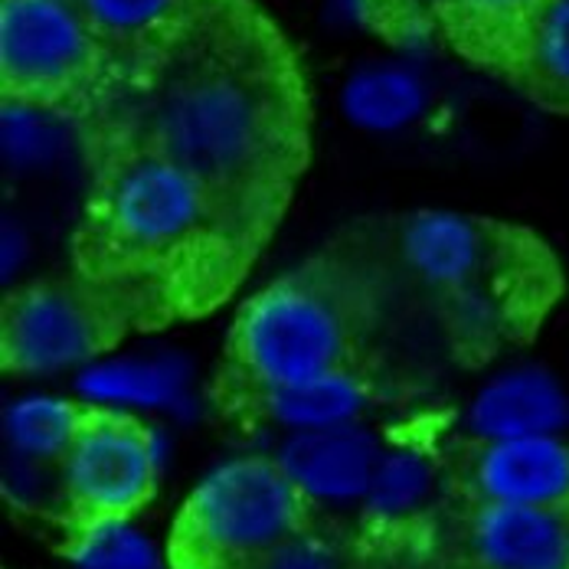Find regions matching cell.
Returning <instances> with one entry per match:
<instances>
[{
	"label": "cell",
	"instance_id": "obj_1",
	"mask_svg": "<svg viewBox=\"0 0 569 569\" xmlns=\"http://www.w3.org/2000/svg\"><path fill=\"white\" fill-rule=\"evenodd\" d=\"M79 128L86 158L148 154L190 173L262 246L311 161L298 59L246 0H223L161 53L118 66Z\"/></svg>",
	"mask_w": 569,
	"mask_h": 569
},
{
	"label": "cell",
	"instance_id": "obj_2",
	"mask_svg": "<svg viewBox=\"0 0 569 569\" xmlns=\"http://www.w3.org/2000/svg\"><path fill=\"white\" fill-rule=\"evenodd\" d=\"M72 229V272L114 295L138 331L217 311L266 249L180 168L148 154H92Z\"/></svg>",
	"mask_w": 569,
	"mask_h": 569
},
{
	"label": "cell",
	"instance_id": "obj_3",
	"mask_svg": "<svg viewBox=\"0 0 569 569\" xmlns=\"http://www.w3.org/2000/svg\"><path fill=\"white\" fill-rule=\"evenodd\" d=\"M363 242L387 291H406L468 370L533 341L563 298L553 249L533 229L498 217L419 210Z\"/></svg>",
	"mask_w": 569,
	"mask_h": 569
},
{
	"label": "cell",
	"instance_id": "obj_4",
	"mask_svg": "<svg viewBox=\"0 0 569 569\" xmlns=\"http://www.w3.org/2000/svg\"><path fill=\"white\" fill-rule=\"evenodd\" d=\"M390 291L363 239L335 242L249 295L223 341L213 406L370 367Z\"/></svg>",
	"mask_w": 569,
	"mask_h": 569
},
{
	"label": "cell",
	"instance_id": "obj_5",
	"mask_svg": "<svg viewBox=\"0 0 569 569\" xmlns=\"http://www.w3.org/2000/svg\"><path fill=\"white\" fill-rule=\"evenodd\" d=\"M318 517H325L321 505L288 475L282 458H232L173 513L168 569H249Z\"/></svg>",
	"mask_w": 569,
	"mask_h": 569
},
{
	"label": "cell",
	"instance_id": "obj_6",
	"mask_svg": "<svg viewBox=\"0 0 569 569\" xmlns=\"http://www.w3.org/2000/svg\"><path fill=\"white\" fill-rule=\"evenodd\" d=\"M114 76V59L72 0H0L3 102L82 121Z\"/></svg>",
	"mask_w": 569,
	"mask_h": 569
},
{
	"label": "cell",
	"instance_id": "obj_7",
	"mask_svg": "<svg viewBox=\"0 0 569 569\" xmlns=\"http://www.w3.org/2000/svg\"><path fill=\"white\" fill-rule=\"evenodd\" d=\"M161 446L138 419L106 402L99 419L57 465L53 527L59 550L86 560L158 495Z\"/></svg>",
	"mask_w": 569,
	"mask_h": 569
},
{
	"label": "cell",
	"instance_id": "obj_8",
	"mask_svg": "<svg viewBox=\"0 0 569 569\" xmlns=\"http://www.w3.org/2000/svg\"><path fill=\"white\" fill-rule=\"evenodd\" d=\"M128 335H138L131 311L69 269L3 295L0 367L3 373H53L109 353Z\"/></svg>",
	"mask_w": 569,
	"mask_h": 569
},
{
	"label": "cell",
	"instance_id": "obj_9",
	"mask_svg": "<svg viewBox=\"0 0 569 569\" xmlns=\"http://www.w3.org/2000/svg\"><path fill=\"white\" fill-rule=\"evenodd\" d=\"M429 550L442 569H569V511L449 498Z\"/></svg>",
	"mask_w": 569,
	"mask_h": 569
},
{
	"label": "cell",
	"instance_id": "obj_10",
	"mask_svg": "<svg viewBox=\"0 0 569 569\" xmlns=\"http://www.w3.org/2000/svg\"><path fill=\"white\" fill-rule=\"evenodd\" d=\"M449 498L569 511V442L557 432L471 439L449 458Z\"/></svg>",
	"mask_w": 569,
	"mask_h": 569
},
{
	"label": "cell",
	"instance_id": "obj_11",
	"mask_svg": "<svg viewBox=\"0 0 569 569\" xmlns=\"http://www.w3.org/2000/svg\"><path fill=\"white\" fill-rule=\"evenodd\" d=\"M377 393H380V387L373 380V370L363 367V370L321 377V380L298 383V387L252 393V397L227 406L220 416L246 426V429L284 426L295 432H311V429L353 426L377 402Z\"/></svg>",
	"mask_w": 569,
	"mask_h": 569
},
{
	"label": "cell",
	"instance_id": "obj_12",
	"mask_svg": "<svg viewBox=\"0 0 569 569\" xmlns=\"http://www.w3.org/2000/svg\"><path fill=\"white\" fill-rule=\"evenodd\" d=\"M380 456L383 449L377 436L357 426H335L295 432V439L284 442L279 458L288 475L321 505L341 498H363Z\"/></svg>",
	"mask_w": 569,
	"mask_h": 569
},
{
	"label": "cell",
	"instance_id": "obj_13",
	"mask_svg": "<svg viewBox=\"0 0 569 569\" xmlns=\"http://www.w3.org/2000/svg\"><path fill=\"white\" fill-rule=\"evenodd\" d=\"M220 3L223 0H79V10L118 69L161 53Z\"/></svg>",
	"mask_w": 569,
	"mask_h": 569
},
{
	"label": "cell",
	"instance_id": "obj_14",
	"mask_svg": "<svg viewBox=\"0 0 569 569\" xmlns=\"http://www.w3.org/2000/svg\"><path fill=\"white\" fill-rule=\"evenodd\" d=\"M569 419L560 383L543 370H520L485 387L471 406L475 439H513L557 432Z\"/></svg>",
	"mask_w": 569,
	"mask_h": 569
},
{
	"label": "cell",
	"instance_id": "obj_15",
	"mask_svg": "<svg viewBox=\"0 0 569 569\" xmlns=\"http://www.w3.org/2000/svg\"><path fill=\"white\" fill-rule=\"evenodd\" d=\"M511 79L540 106L569 112V0H543L533 13Z\"/></svg>",
	"mask_w": 569,
	"mask_h": 569
},
{
	"label": "cell",
	"instance_id": "obj_16",
	"mask_svg": "<svg viewBox=\"0 0 569 569\" xmlns=\"http://www.w3.org/2000/svg\"><path fill=\"white\" fill-rule=\"evenodd\" d=\"M106 409L102 399H27L7 409V442L17 456L53 465L79 442V436Z\"/></svg>",
	"mask_w": 569,
	"mask_h": 569
},
{
	"label": "cell",
	"instance_id": "obj_17",
	"mask_svg": "<svg viewBox=\"0 0 569 569\" xmlns=\"http://www.w3.org/2000/svg\"><path fill=\"white\" fill-rule=\"evenodd\" d=\"M543 0H452L442 30L478 62H498L511 76L520 40Z\"/></svg>",
	"mask_w": 569,
	"mask_h": 569
},
{
	"label": "cell",
	"instance_id": "obj_18",
	"mask_svg": "<svg viewBox=\"0 0 569 569\" xmlns=\"http://www.w3.org/2000/svg\"><path fill=\"white\" fill-rule=\"evenodd\" d=\"M343 109L363 128L393 131L426 109V86L402 66H367L347 79Z\"/></svg>",
	"mask_w": 569,
	"mask_h": 569
},
{
	"label": "cell",
	"instance_id": "obj_19",
	"mask_svg": "<svg viewBox=\"0 0 569 569\" xmlns=\"http://www.w3.org/2000/svg\"><path fill=\"white\" fill-rule=\"evenodd\" d=\"M367 543L360 533L335 527L328 517H318L311 527L284 537L262 560L249 569H363Z\"/></svg>",
	"mask_w": 569,
	"mask_h": 569
},
{
	"label": "cell",
	"instance_id": "obj_20",
	"mask_svg": "<svg viewBox=\"0 0 569 569\" xmlns=\"http://www.w3.org/2000/svg\"><path fill=\"white\" fill-rule=\"evenodd\" d=\"M452 0H350L353 20L397 47L426 43L442 30Z\"/></svg>",
	"mask_w": 569,
	"mask_h": 569
},
{
	"label": "cell",
	"instance_id": "obj_21",
	"mask_svg": "<svg viewBox=\"0 0 569 569\" xmlns=\"http://www.w3.org/2000/svg\"><path fill=\"white\" fill-rule=\"evenodd\" d=\"M180 387V373L171 363H114V367H99L82 377V390L89 397L102 399H131V402H164L171 399Z\"/></svg>",
	"mask_w": 569,
	"mask_h": 569
},
{
	"label": "cell",
	"instance_id": "obj_22",
	"mask_svg": "<svg viewBox=\"0 0 569 569\" xmlns=\"http://www.w3.org/2000/svg\"><path fill=\"white\" fill-rule=\"evenodd\" d=\"M429 530L419 537L393 540V543H367H367V567L363 569H442L429 550Z\"/></svg>",
	"mask_w": 569,
	"mask_h": 569
},
{
	"label": "cell",
	"instance_id": "obj_23",
	"mask_svg": "<svg viewBox=\"0 0 569 569\" xmlns=\"http://www.w3.org/2000/svg\"><path fill=\"white\" fill-rule=\"evenodd\" d=\"M72 3H79V0H72Z\"/></svg>",
	"mask_w": 569,
	"mask_h": 569
}]
</instances>
